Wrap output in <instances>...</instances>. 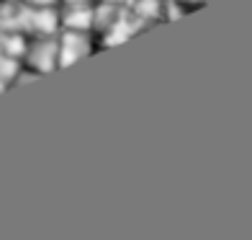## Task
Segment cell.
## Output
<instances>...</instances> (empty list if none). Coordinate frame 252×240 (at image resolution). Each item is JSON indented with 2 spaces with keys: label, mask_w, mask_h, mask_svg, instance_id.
Listing matches in <instances>:
<instances>
[{
  "label": "cell",
  "mask_w": 252,
  "mask_h": 240,
  "mask_svg": "<svg viewBox=\"0 0 252 240\" xmlns=\"http://www.w3.org/2000/svg\"><path fill=\"white\" fill-rule=\"evenodd\" d=\"M90 52H93V37H90V31L62 29V34L57 37V67L72 65Z\"/></svg>",
  "instance_id": "6da1fadb"
},
{
  "label": "cell",
  "mask_w": 252,
  "mask_h": 240,
  "mask_svg": "<svg viewBox=\"0 0 252 240\" xmlns=\"http://www.w3.org/2000/svg\"><path fill=\"white\" fill-rule=\"evenodd\" d=\"M62 5H95L98 0H60Z\"/></svg>",
  "instance_id": "3957f363"
},
{
  "label": "cell",
  "mask_w": 252,
  "mask_h": 240,
  "mask_svg": "<svg viewBox=\"0 0 252 240\" xmlns=\"http://www.w3.org/2000/svg\"><path fill=\"white\" fill-rule=\"evenodd\" d=\"M24 62L36 75L47 70H57V37L31 39V47L24 49Z\"/></svg>",
  "instance_id": "7a4b0ae2"
}]
</instances>
